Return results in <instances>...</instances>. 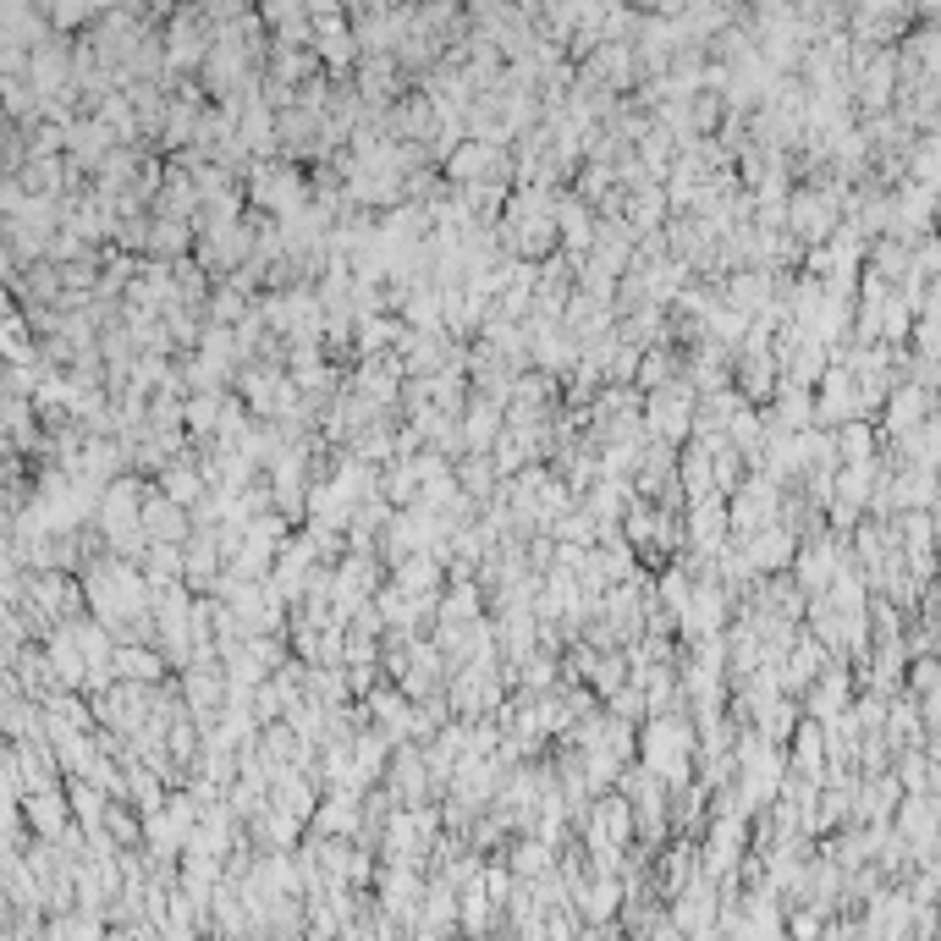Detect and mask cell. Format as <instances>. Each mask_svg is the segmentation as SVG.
<instances>
[{
    "label": "cell",
    "mask_w": 941,
    "mask_h": 941,
    "mask_svg": "<svg viewBox=\"0 0 941 941\" xmlns=\"http://www.w3.org/2000/svg\"><path fill=\"white\" fill-rule=\"evenodd\" d=\"M633 749H638V766L661 787H688V771H694V760H699L694 722H683L677 710L644 716V727L633 733Z\"/></svg>",
    "instance_id": "1"
},
{
    "label": "cell",
    "mask_w": 941,
    "mask_h": 941,
    "mask_svg": "<svg viewBox=\"0 0 941 941\" xmlns=\"http://www.w3.org/2000/svg\"><path fill=\"white\" fill-rule=\"evenodd\" d=\"M694 386H688V375L683 380H661V386H650L644 397H638V408H650V436L655 441H666V447H677V441H688L694 436Z\"/></svg>",
    "instance_id": "2"
},
{
    "label": "cell",
    "mask_w": 941,
    "mask_h": 941,
    "mask_svg": "<svg viewBox=\"0 0 941 941\" xmlns=\"http://www.w3.org/2000/svg\"><path fill=\"white\" fill-rule=\"evenodd\" d=\"M837 562H842V540L831 534V540H815L809 551H792V579H798V590L804 595H820L826 584H831V573H837Z\"/></svg>",
    "instance_id": "3"
},
{
    "label": "cell",
    "mask_w": 941,
    "mask_h": 941,
    "mask_svg": "<svg viewBox=\"0 0 941 941\" xmlns=\"http://www.w3.org/2000/svg\"><path fill=\"white\" fill-rule=\"evenodd\" d=\"M792 551H798V545H792V529H787L783 518L749 529V545H744V556H749L755 573H783L787 562H792Z\"/></svg>",
    "instance_id": "4"
},
{
    "label": "cell",
    "mask_w": 941,
    "mask_h": 941,
    "mask_svg": "<svg viewBox=\"0 0 941 941\" xmlns=\"http://www.w3.org/2000/svg\"><path fill=\"white\" fill-rule=\"evenodd\" d=\"M887 402V430L898 436V430H909V425H920V419H931V386H920V380H892V391L881 397Z\"/></svg>",
    "instance_id": "5"
},
{
    "label": "cell",
    "mask_w": 941,
    "mask_h": 941,
    "mask_svg": "<svg viewBox=\"0 0 941 941\" xmlns=\"http://www.w3.org/2000/svg\"><path fill=\"white\" fill-rule=\"evenodd\" d=\"M402 595H441V584H447V567H441V556L436 551H408V556H397V579H391Z\"/></svg>",
    "instance_id": "6"
},
{
    "label": "cell",
    "mask_w": 941,
    "mask_h": 941,
    "mask_svg": "<svg viewBox=\"0 0 941 941\" xmlns=\"http://www.w3.org/2000/svg\"><path fill=\"white\" fill-rule=\"evenodd\" d=\"M716 293H727V309L760 314L771 298H777V282H771V270H738V276L716 282Z\"/></svg>",
    "instance_id": "7"
},
{
    "label": "cell",
    "mask_w": 941,
    "mask_h": 941,
    "mask_svg": "<svg viewBox=\"0 0 941 941\" xmlns=\"http://www.w3.org/2000/svg\"><path fill=\"white\" fill-rule=\"evenodd\" d=\"M182 512L187 507H176L165 490H144V501H139V523H144L150 540H187V518Z\"/></svg>",
    "instance_id": "8"
},
{
    "label": "cell",
    "mask_w": 941,
    "mask_h": 941,
    "mask_svg": "<svg viewBox=\"0 0 941 941\" xmlns=\"http://www.w3.org/2000/svg\"><path fill=\"white\" fill-rule=\"evenodd\" d=\"M458 436H463V452H490L495 447V436H501V408L484 397V402H473L469 413L458 419Z\"/></svg>",
    "instance_id": "9"
},
{
    "label": "cell",
    "mask_w": 941,
    "mask_h": 941,
    "mask_svg": "<svg viewBox=\"0 0 941 941\" xmlns=\"http://www.w3.org/2000/svg\"><path fill=\"white\" fill-rule=\"evenodd\" d=\"M898 787L903 792H937V766H931V755L914 744V749H898Z\"/></svg>",
    "instance_id": "10"
},
{
    "label": "cell",
    "mask_w": 941,
    "mask_h": 941,
    "mask_svg": "<svg viewBox=\"0 0 941 941\" xmlns=\"http://www.w3.org/2000/svg\"><path fill=\"white\" fill-rule=\"evenodd\" d=\"M111 672H116V677H127V683H150V688H155V677L165 672V666H160V655L144 650V638H133L122 655H111Z\"/></svg>",
    "instance_id": "11"
},
{
    "label": "cell",
    "mask_w": 941,
    "mask_h": 941,
    "mask_svg": "<svg viewBox=\"0 0 941 941\" xmlns=\"http://www.w3.org/2000/svg\"><path fill=\"white\" fill-rule=\"evenodd\" d=\"M28 820H33L44 837H61V831H67V798H61L55 787H39V792L28 798Z\"/></svg>",
    "instance_id": "12"
},
{
    "label": "cell",
    "mask_w": 941,
    "mask_h": 941,
    "mask_svg": "<svg viewBox=\"0 0 941 941\" xmlns=\"http://www.w3.org/2000/svg\"><path fill=\"white\" fill-rule=\"evenodd\" d=\"M397 336H402V319H386V314H375V309L358 319V352H364V358L397 347Z\"/></svg>",
    "instance_id": "13"
},
{
    "label": "cell",
    "mask_w": 941,
    "mask_h": 941,
    "mask_svg": "<svg viewBox=\"0 0 941 941\" xmlns=\"http://www.w3.org/2000/svg\"><path fill=\"white\" fill-rule=\"evenodd\" d=\"M160 490H165L176 507H193V501L204 495V473L193 469V463H165V473H160Z\"/></svg>",
    "instance_id": "14"
},
{
    "label": "cell",
    "mask_w": 941,
    "mask_h": 941,
    "mask_svg": "<svg viewBox=\"0 0 941 941\" xmlns=\"http://www.w3.org/2000/svg\"><path fill=\"white\" fill-rule=\"evenodd\" d=\"M221 397H226V391H198V397H187V408H182V419H187V436H209V430H215Z\"/></svg>",
    "instance_id": "15"
},
{
    "label": "cell",
    "mask_w": 941,
    "mask_h": 941,
    "mask_svg": "<svg viewBox=\"0 0 941 941\" xmlns=\"http://www.w3.org/2000/svg\"><path fill=\"white\" fill-rule=\"evenodd\" d=\"M556 865V848L551 842H540V837H529V842H518V853H512V876H540V870H551Z\"/></svg>",
    "instance_id": "16"
},
{
    "label": "cell",
    "mask_w": 941,
    "mask_h": 941,
    "mask_svg": "<svg viewBox=\"0 0 941 941\" xmlns=\"http://www.w3.org/2000/svg\"><path fill=\"white\" fill-rule=\"evenodd\" d=\"M792 221H798V232H809L804 243H826V232H831V209H826V204H815V198H798Z\"/></svg>",
    "instance_id": "17"
},
{
    "label": "cell",
    "mask_w": 941,
    "mask_h": 941,
    "mask_svg": "<svg viewBox=\"0 0 941 941\" xmlns=\"http://www.w3.org/2000/svg\"><path fill=\"white\" fill-rule=\"evenodd\" d=\"M39 601H44L50 612H78V584L61 579V573H44V579H39Z\"/></svg>",
    "instance_id": "18"
},
{
    "label": "cell",
    "mask_w": 941,
    "mask_h": 941,
    "mask_svg": "<svg viewBox=\"0 0 941 941\" xmlns=\"http://www.w3.org/2000/svg\"><path fill=\"white\" fill-rule=\"evenodd\" d=\"M661 876H666V887H683V881L694 876V848H688V842H677V848L666 853V865H661Z\"/></svg>",
    "instance_id": "19"
},
{
    "label": "cell",
    "mask_w": 941,
    "mask_h": 941,
    "mask_svg": "<svg viewBox=\"0 0 941 941\" xmlns=\"http://www.w3.org/2000/svg\"><path fill=\"white\" fill-rule=\"evenodd\" d=\"M903 672H909V688H914V694H937V661H931V655H920V661L903 666Z\"/></svg>",
    "instance_id": "20"
},
{
    "label": "cell",
    "mask_w": 941,
    "mask_h": 941,
    "mask_svg": "<svg viewBox=\"0 0 941 941\" xmlns=\"http://www.w3.org/2000/svg\"><path fill=\"white\" fill-rule=\"evenodd\" d=\"M0 352H6V358H22V352H28V330H22V319H0Z\"/></svg>",
    "instance_id": "21"
},
{
    "label": "cell",
    "mask_w": 941,
    "mask_h": 941,
    "mask_svg": "<svg viewBox=\"0 0 941 941\" xmlns=\"http://www.w3.org/2000/svg\"><path fill=\"white\" fill-rule=\"evenodd\" d=\"M150 248H155V254H182V248H187V237H182V226H165L160 237H150Z\"/></svg>",
    "instance_id": "22"
},
{
    "label": "cell",
    "mask_w": 941,
    "mask_h": 941,
    "mask_svg": "<svg viewBox=\"0 0 941 941\" xmlns=\"http://www.w3.org/2000/svg\"><path fill=\"white\" fill-rule=\"evenodd\" d=\"M787 931H792V937H820V914H815V909H809V914H792Z\"/></svg>",
    "instance_id": "23"
}]
</instances>
